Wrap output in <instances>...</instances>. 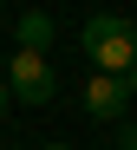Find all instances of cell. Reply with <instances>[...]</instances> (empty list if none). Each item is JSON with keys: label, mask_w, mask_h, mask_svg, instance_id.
<instances>
[{"label": "cell", "mask_w": 137, "mask_h": 150, "mask_svg": "<svg viewBox=\"0 0 137 150\" xmlns=\"http://www.w3.org/2000/svg\"><path fill=\"white\" fill-rule=\"evenodd\" d=\"M124 85H131V98H137V65H131V72H124Z\"/></svg>", "instance_id": "obj_6"}, {"label": "cell", "mask_w": 137, "mask_h": 150, "mask_svg": "<svg viewBox=\"0 0 137 150\" xmlns=\"http://www.w3.org/2000/svg\"><path fill=\"white\" fill-rule=\"evenodd\" d=\"M7 91L26 98V105H46V98L59 91V79H52L46 52H13V59H7Z\"/></svg>", "instance_id": "obj_2"}, {"label": "cell", "mask_w": 137, "mask_h": 150, "mask_svg": "<svg viewBox=\"0 0 137 150\" xmlns=\"http://www.w3.org/2000/svg\"><path fill=\"white\" fill-rule=\"evenodd\" d=\"M7 98H13V91H7V79H0V111H7Z\"/></svg>", "instance_id": "obj_7"}, {"label": "cell", "mask_w": 137, "mask_h": 150, "mask_svg": "<svg viewBox=\"0 0 137 150\" xmlns=\"http://www.w3.org/2000/svg\"><path fill=\"white\" fill-rule=\"evenodd\" d=\"M52 33H59V26H52V13H20L13 20V39H20V52H46V46H52Z\"/></svg>", "instance_id": "obj_4"}, {"label": "cell", "mask_w": 137, "mask_h": 150, "mask_svg": "<svg viewBox=\"0 0 137 150\" xmlns=\"http://www.w3.org/2000/svg\"><path fill=\"white\" fill-rule=\"evenodd\" d=\"M85 111H92V117H124V111H131V85L98 72V79L85 85Z\"/></svg>", "instance_id": "obj_3"}, {"label": "cell", "mask_w": 137, "mask_h": 150, "mask_svg": "<svg viewBox=\"0 0 137 150\" xmlns=\"http://www.w3.org/2000/svg\"><path fill=\"white\" fill-rule=\"evenodd\" d=\"M85 59L104 79H124L137 65V26H131V13H92L85 20Z\"/></svg>", "instance_id": "obj_1"}, {"label": "cell", "mask_w": 137, "mask_h": 150, "mask_svg": "<svg viewBox=\"0 0 137 150\" xmlns=\"http://www.w3.org/2000/svg\"><path fill=\"white\" fill-rule=\"evenodd\" d=\"M118 150H137V124H118Z\"/></svg>", "instance_id": "obj_5"}, {"label": "cell", "mask_w": 137, "mask_h": 150, "mask_svg": "<svg viewBox=\"0 0 137 150\" xmlns=\"http://www.w3.org/2000/svg\"><path fill=\"white\" fill-rule=\"evenodd\" d=\"M39 150H72V144H39Z\"/></svg>", "instance_id": "obj_8"}]
</instances>
